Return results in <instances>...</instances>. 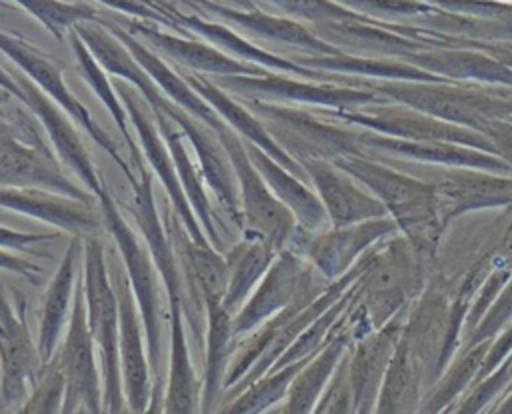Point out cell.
<instances>
[{"mask_svg":"<svg viewBox=\"0 0 512 414\" xmlns=\"http://www.w3.org/2000/svg\"><path fill=\"white\" fill-rule=\"evenodd\" d=\"M184 78L222 116V120L228 126H232L244 140H250L256 146H260L286 170L298 172L296 162L284 152L280 142L266 128V124L248 106L242 104V100H238L236 96H230V92L220 88L214 80L206 78L204 74H186Z\"/></svg>","mask_w":512,"mask_h":414,"instance_id":"obj_18","label":"cell"},{"mask_svg":"<svg viewBox=\"0 0 512 414\" xmlns=\"http://www.w3.org/2000/svg\"><path fill=\"white\" fill-rule=\"evenodd\" d=\"M98 204L102 210L104 228L114 238V244L120 252L122 266L126 276L132 284L138 312L144 326L146 336V350L150 360V370L154 376L152 382V402L148 412H162V372H160V350H162V316H160V292H158V278L160 272L152 260V254L142 238L130 228L124 216L118 210L116 200L112 198L108 186L104 184L102 192L98 194Z\"/></svg>","mask_w":512,"mask_h":414,"instance_id":"obj_1","label":"cell"},{"mask_svg":"<svg viewBox=\"0 0 512 414\" xmlns=\"http://www.w3.org/2000/svg\"><path fill=\"white\" fill-rule=\"evenodd\" d=\"M168 320H170V364L168 382L162 400V412L168 414H194L200 412L202 384L194 372L186 332H184V310L182 300L168 298Z\"/></svg>","mask_w":512,"mask_h":414,"instance_id":"obj_20","label":"cell"},{"mask_svg":"<svg viewBox=\"0 0 512 414\" xmlns=\"http://www.w3.org/2000/svg\"><path fill=\"white\" fill-rule=\"evenodd\" d=\"M276 246L258 234H248L228 254V286L222 298V306L234 316L246 298L254 292L270 264L274 262Z\"/></svg>","mask_w":512,"mask_h":414,"instance_id":"obj_22","label":"cell"},{"mask_svg":"<svg viewBox=\"0 0 512 414\" xmlns=\"http://www.w3.org/2000/svg\"><path fill=\"white\" fill-rule=\"evenodd\" d=\"M0 6H6V4H2V2H0Z\"/></svg>","mask_w":512,"mask_h":414,"instance_id":"obj_37","label":"cell"},{"mask_svg":"<svg viewBox=\"0 0 512 414\" xmlns=\"http://www.w3.org/2000/svg\"><path fill=\"white\" fill-rule=\"evenodd\" d=\"M0 186L46 188L88 202L98 200L62 172L46 146H28L12 136H0Z\"/></svg>","mask_w":512,"mask_h":414,"instance_id":"obj_12","label":"cell"},{"mask_svg":"<svg viewBox=\"0 0 512 414\" xmlns=\"http://www.w3.org/2000/svg\"><path fill=\"white\" fill-rule=\"evenodd\" d=\"M306 366V360L300 358L296 362L284 364L280 368H272L270 374H262L254 382H250L244 390H240L220 412L226 414H258L270 410L288 390L296 374Z\"/></svg>","mask_w":512,"mask_h":414,"instance_id":"obj_28","label":"cell"},{"mask_svg":"<svg viewBox=\"0 0 512 414\" xmlns=\"http://www.w3.org/2000/svg\"><path fill=\"white\" fill-rule=\"evenodd\" d=\"M58 234H38V232H18L6 226H0V248L8 250H28L36 242L54 240Z\"/></svg>","mask_w":512,"mask_h":414,"instance_id":"obj_32","label":"cell"},{"mask_svg":"<svg viewBox=\"0 0 512 414\" xmlns=\"http://www.w3.org/2000/svg\"><path fill=\"white\" fill-rule=\"evenodd\" d=\"M0 52L6 54L44 94H48L54 102H58L76 120V124L82 126L90 134V138L102 150H106V154L112 156V160L120 166V170L124 172V176L128 178L130 184H134L138 180L136 174L132 172L130 164L124 162L114 140L104 130H100V126L90 116L88 108L70 92V88L66 86L64 78H62V68L52 58L42 54L36 46L22 40L20 36L2 32V30H0Z\"/></svg>","mask_w":512,"mask_h":414,"instance_id":"obj_5","label":"cell"},{"mask_svg":"<svg viewBox=\"0 0 512 414\" xmlns=\"http://www.w3.org/2000/svg\"><path fill=\"white\" fill-rule=\"evenodd\" d=\"M138 170V180L132 186V206L130 212L138 224L140 236L146 242L152 260L160 272V278L166 286L168 298H178L182 300L184 296V288H182V276L178 270V256L170 238L168 228L164 226L156 204H154V196H152V178L142 164L136 166Z\"/></svg>","mask_w":512,"mask_h":414,"instance_id":"obj_14","label":"cell"},{"mask_svg":"<svg viewBox=\"0 0 512 414\" xmlns=\"http://www.w3.org/2000/svg\"><path fill=\"white\" fill-rule=\"evenodd\" d=\"M0 208L32 216L82 238L96 236L104 228L100 206L46 188L0 186Z\"/></svg>","mask_w":512,"mask_h":414,"instance_id":"obj_11","label":"cell"},{"mask_svg":"<svg viewBox=\"0 0 512 414\" xmlns=\"http://www.w3.org/2000/svg\"><path fill=\"white\" fill-rule=\"evenodd\" d=\"M216 138L224 146L236 174L242 228H246L248 234L268 238L280 250L294 232L296 216L270 190L258 168L252 164L242 136L232 126L218 130Z\"/></svg>","mask_w":512,"mask_h":414,"instance_id":"obj_3","label":"cell"},{"mask_svg":"<svg viewBox=\"0 0 512 414\" xmlns=\"http://www.w3.org/2000/svg\"><path fill=\"white\" fill-rule=\"evenodd\" d=\"M244 140V138H242ZM248 156L252 164L258 168L270 190L292 210V214L308 228H312L322 218L320 202L286 170L278 164L270 154H266L260 146L250 140H244Z\"/></svg>","mask_w":512,"mask_h":414,"instance_id":"obj_27","label":"cell"},{"mask_svg":"<svg viewBox=\"0 0 512 414\" xmlns=\"http://www.w3.org/2000/svg\"><path fill=\"white\" fill-rule=\"evenodd\" d=\"M142 2H146V4H150V0H142ZM152 6V4H150Z\"/></svg>","mask_w":512,"mask_h":414,"instance_id":"obj_36","label":"cell"},{"mask_svg":"<svg viewBox=\"0 0 512 414\" xmlns=\"http://www.w3.org/2000/svg\"><path fill=\"white\" fill-rule=\"evenodd\" d=\"M334 358H336V350L330 348L314 364L304 366L292 380L288 390V400L280 408V412H308L322 388L324 378L332 368Z\"/></svg>","mask_w":512,"mask_h":414,"instance_id":"obj_31","label":"cell"},{"mask_svg":"<svg viewBox=\"0 0 512 414\" xmlns=\"http://www.w3.org/2000/svg\"><path fill=\"white\" fill-rule=\"evenodd\" d=\"M0 88H4V90H6L10 96H14L16 100H22V92H20L16 80H14L12 74L6 72L2 66H0Z\"/></svg>","mask_w":512,"mask_h":414,"instance_id":"obj_34","label":"cell"},{"mask_svg":"<svg viewBox=\"0 0 512 414\" xmlns=\"http://www.w3.org/2000/svg\"><path fill=\"white\" fill-rule=\"evenodd\" d=\"M74 30L86 42L88 50L94 54L100 66L106 72L118 76L120 80L130 82L148 102L152 112H158L168 104L170 98L158 88L152 76L142 68V64L132 56L128 46L110 28H104L98 20H84L76 22Z\"/></svg>","mask_w":512,"mask_h":414,"instance_id":"obj_15","label":"cell"},{"mask_svg":"<svg viewBox=\"0 0 512 414\" xmlns=\"http://www.w3.org/2000/svg\"><path fill=\"white\" fill-rule=\"evenodd\" d=\"M112 258V284L118 296L120 310V366L122 384L128 404V412H148L152 402V370L146 358V336L140 312H136L138 302L126 270H118L116 256Z\"/></svg>","mask_w":512,"mask_h":414,"instance_id":"obj_8","label":"cell"},{"mask_svg":"<svg viewBox=\"0 0 512 414\" xmlns=\"http://www.w3.org/2000/svg\"><path fill=\"white\" fill-rule=\"evenodd\" d=\"M68 40L70 46L74 50L76 56V64H78V72L80 76L88 82V86L94 90V94L100 98V102L108 108L110 116L114 118L126 146L130 152V166L136 168L138 164H142V150L140 146H136L132 130L128 126V112L116 92V86L110 82V78L106 76V70L100 66V62L94 58V54L88 50L86 42L80 38V34L74 30V26L68 30Z\"/></svg>","mask_w":512,"mask_h":414,"instance_id":"obj_25","label":"cell"},{"mask_svg":"<svg viewBox=\"0 0 512 414\" xmlns=\"http://www.w3.org/2000/svg\"><path fill=\"white\" fill-rule=\"evenodd\" d=\"M82 280L86 294L88 328L100 354L104 412H128L122 366H120V310L114 284L108 276L104 246L100 238L88 236L84 240Z\"/></svg>","mask_w":512,"mask_h":414,"instance_id":"obj_2","label":"cell"},{"mask_svg":"<svg viewBox=\"0 0 512 414\" xmlns=\"http://www.w3.org/2000/svg\"><path fill=\"white\" fill-rule=\"evenodd\" d=\"M84 252L82 236H74L68 244L50 284L46 286L42 300V314L38 326V350L44 362L56 354V346L62 338V330L70 318V302L76 290V270L80 254Z\"/></svg>","mask_w":512,"mask_h":414,"instance_id":"obj_17","label":"cell"},{"mask_svg":"<svg viewBox=\"0 0 512 414\" xmlns=\"http://www.w3.org/2000/svg\"><path fill=\"white\" fill-rule=\"evenodd\" d=\"M0 268L20 274L24 278H28L30 282H36V276L42 274V268L38 264H34L28 258H20L16 254H10L8 248H0Z\"/></svg>","mask_w":512,"mask_h":414,"instance_id":"obj_33","label":"cell"},{"mask_svg":"<svg viewBox=\"0 0 512 414\" xmlns=\"http://www.w3.org/2000/svg\"><path fill=\"white\" fill-rule=\"evenodd\" d=\"M64 394H66V380L56 356H52L48 362H44L40 374L32 382L28 396L18 408V412H26V414L62 412Z\"/></svg>","mask_w":512,"mask_h":414,"instance_id":"obj_30","label":"cell"},{"mask_svg":"<svg viewBox=\"0 0 512 414\" xmlns=\"http://www.w3.org/2000/svg\"><path fill=\"white\" fill-rule=\"evenodd\" d=\"M198 2L208 12L216 14L218 18H224L226 22H232L238 28L246 30L252 38H262V40L280 42V44L306 46V48H324L312 34H308V30H304L298 22H294L290 18L266 14L258 8L240 10V8H234V6L212 4L208 0H198Z\"/></svg>","mask_w":512,"mask_h":414,"instance_id":"obj_26","label":"cell"},{"mask_svg":"<svg viewBox=\"0 0 512 414\" xmlns=\"http://www.w3.org/2000/svg\"><path fill=\"white\" fill-rule=\"evenodd\" d=\"M24 10H28L42 26L58 40H64V34L84 20H98L96 10L86 2H64V0H12Z\"/></svg>","mask_w":512,"mask_h":414,"instance_id":"obj_29","label":"cell"},{"mask_svg":"<svg viewBox=\"0 0 512 414\" xmlns=\"http://www.w3.org/2000/svg\"><path fill=\"white\" fill-rule=\"evenodd\" d=\"M130 32L138 36L144 44H150L160 54L168 56L180 66H186L190 70H196L200 74H212V76H226V74H266L268 70L258 64H248L242 60L232 58L230 54L222 52L210 42L194 40V38H182L170 32H162L156 24L150 22H132Z\"/></svg>","mask_w":512,"mask_h":414,"instance_id":"obj_13","label":"cell"},{"mask_svg":"<svg viewBox=\"0 0 512 414\" xmlns=\"http://www.w3.org/2000/svg\"><path fill=\"white\" fill-rule=\"evenodd\" d=\"M172 18H174V22L178 24L180 30L184 28V30L200 34L206 42L214 44L216 48H220L222 52L230 54L236 60H242V62H248V64H258V66H264V68H278V70H284V72L310 76L308 70H304L300 66H294L292 62L258 48L256 44H252L248 38L236 34L226 24L210 22V20H204L200 16H190V14H172Z\"/></svg>","mask_w":512,"mask_h":414,"instance_id":"obj_24","label":"cell"},{"mask_svg":"<svg viewBox=\"0 0 512 414\" xmlns=\"http://www.w3.org/2000/svg\"><path fill=\"white\" fill-rule=\"evenodd\" d=\"M116 92L128 112V118L132 120V126L140 138V150L142 156L146 158V162L150 164V168L156 172V176L160 178L166 194L170 196L172 202V210L178 214V218L182 220L186 232L190 234V238L198 244H212L200 224V220L196 218L186 192L182 188V182L178 178L174 160L170 156V150L166 146V140L162 138L158 124L154 120V116H150V106L148 102L142 98V94L126 80H120L116 84ZM214 246V244H212Z\"/></svg>","mask_w":512,"mask_h":414,"instance_id":"obj_6","label":"cell"},{"mask_svg":"<svg viewBox=\"0 0 512 414\" xmlns=\"http://www.w3.org/2000/svg\"><path fill=\"white\" fill-rule=\"evenodd\" d=\"M10 74L22 92L20 102L26 104L30 108V112L42 122L60 160L68 168H72L76 172V176L88 186L90 194L98 198V194L104 188V180L96 172V168L90 160V154L86 152V148L78 136V130L72 126V122H70L72 116L58 102H54L48 94H44L18 66Z\"/></svg>","mask_w":512,"mask_h":414,"instance_id":"obj_9","label":"cell"},{"mask_svg":"<svg viewBox=\"0 0 512 414\" xmlns=\"http://www.w3.org/2000/svg\"><path fill=\"white\" fill-rule=\"evenodd\" d=\"M154 114L170 118L184 132V136L188 138V142L192 144V148L200 160L202 178L208 182V186L216 194L222 208L242 228V210H240L236 174H234L232 162H230L224 146L220 144V140L214 138L216 132L172 100H168V104Z\"/></svg>","mask_w":512,"mask_h":414,"instance_id":"obj_10","label":"cell"},{"mask_svg":"<svg viewBox=\"0 0 512 414\" xmlns=\"http://www.w3.org/2000/svg\"><path fill=\"white\" fill-rule=\"evenodd\" d=\"M298 260L284 252L266 270L254 292L246 298L242 308L234 314L236 336L256 330L260 324L270 320L274 314L290 306L298 290Z\"/></svg>","mask_w":512,"mask_h":414,"instance_id":"obj_16","label":"cell"},{"mask_svg":"<svg viewBox=\"0 0 512 414\" xmlns=\"http://www.w3.org/2000/svg\"><path fill=\"white\" fill-rule=\"evenodd\" d=\"M94 348L96 344L88 328L84 280L80 276L76 282L74 298H72V312L68 318L66 336L62 340L60 352L54 354L66 380V394L62 404L64 414L104 412L102 374L98 372V366H96Z\"/></svg>","mask_w":512,"mask_h":414,"instance_id":"obj_4","label":"cell"},{"mask_svg":"<svg viewBox=\"0 0 512 414\" xmlns=\"http://www.w3.org/2000/svg\"><path fill=\"white\" fill-rule=\"evenodd\" d=\"M228 2H230V6L240 8V10H252V8H256V2H254V0H228Z\"/></svg>","mask_w":512,"mask_h":414,"instance_id":"obj_35","label":"cell"},{"mask_svg":"<svg viewBox=\"0 0 512 414\" xmlns=\"http://www.w3.org/2000/svg\"><path fill=\"white\" fill-rule=\"evenodd\" d=\"M154 120L158 124V130L162 134V138L166 140V146L170 150V156L174 160V166H176V172H178V178L182 182V188L186 192V198L196 214V218L200 220L208 240L214 244V246H220L222 240H220V234L216 230V222H214V212H212V206H210V200L204 192V182H202V172L194 166V162L190 160L186 148H184V132L166 116H160V114H154Z\"/></svg>","mask_w":512,"mask_h":414,"instance_id":"obj_23","label":"cell"},{"mask_svg":"<svg viewBox=\"0 0 512 414\" xmlns=\"http://www.w3.org/2000/svg\"><path fill=\"white\" fill-rule=\"evenodd\" d=\"M206 354L204 380L200 396V412H214L220 392H224V378L232 362L236 332L234 316L222 306V300H206Z\"/></svg>","mask_w":512,"mask_h":414,"instance_id":"obj_21","label":"cell"},{"mask_svg":"<svg viewBox=\"0 0 512 414\" xmlns=\"http://www.w3.org/2000/svg\"><path fill=\"white\" fill-rule=\"evenodd\" d=\"M108 28L128 46L132 56L142 64V68L152 76V80L158 84V88L178 106L194 114L198 120H202L206 126H210L214 132L226 128L228 124L222 120V116L190 86V82L176 74L154 50H150L138 36L132 32L122 30L116 24H108Z\"/></svg>","mask_w":512,"mask_h":414,"instance_id":"obj_19","label":"cell"},{"mask_svg":"<svg viewBox=\"0 0 512 414\" xmlns=\"http://www.w3.org/2000/svg\"><path fill=\"white\" fill-rule=\"evenodd\" d=\"M44 360L30 336L24 306L8 300L0 284V410L22 404Z\"/></svg>","mask_w":512,"mask_h":414,"instance_id":"obj_7","label":"cell"}]
</instances>
